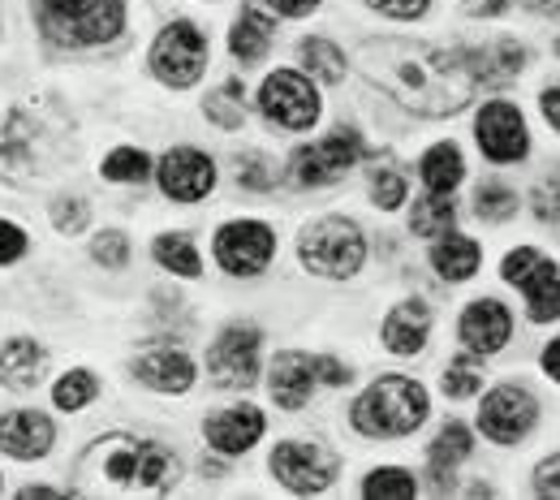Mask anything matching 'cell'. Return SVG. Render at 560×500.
<instances>
[{
	"mask_svg": "<svg viewBox=\"0 0 560 500\" xmlns=\"http://www.w3.org/2000/svg\"><path fill=\"white\" fill-rule=\"evenodd\" d=\"M453 224H457V208H453L448 195H427L410 212V233L415 237H444V233H453Z\"/></svg>",
	"mask_w": 560,
	"mask_h": 500,
	"instance_id": "4dcf8cb0",
	"label": "cell"
},
{
	"mask_svg": "<svg viewBox=\"0 0 560 500\" xmlns=\"http://www.w3.org/2000/svg\"><path fill=\"white\" fill-rule=\"evenodd\" d=\"M462 4H466V13H470V18H500L513 0H462Z\"/></svg>",
	"mask_w": 560,
	"mask_h": 500,
	"instance_id": "c3c4849f",
	"label": "cell"
},
{
	"mask_svg": "<svg viewBox=\"0 0 560 500\" xmlns=\"http://www.w3.org/2000/svg\"><path fill=\"white\" fill-rule=\"evenodd\" d=\"M298 259L315 277L346 281V277H353L362 268V259H366V237H362V229L353 220H346V216H324V220H315L302 233Z\"/></svg>",
	"mask_w": 560,
	"mask_h": 500,
	"instance_id": "5b68a950",
	"label": "cell"
},
{
	"mask_svg": "<svg viewBox=\"0 0 560 500\" xmlns=\"http://www.w3.org/2000/svg\"><path fill=\"white\" fill-rule=\"evenodd\" d=\"M362 73L393 95L401 108L419 113V117H453L462 113L475 91L479 78L470 73L466 53H448V48H431L415 39H380L362 48Z\"/></svg>",
	"mask_w": 560,
	"mask_h": 500,
	"instance_id": "6da1fadb",
	"label": "cell"
},
{
	"mask_svg": "<svg viewBox=\"0 0 560 500\" xmlns=\"http://www.w3.org/2000/svg\"><path fill=\"white\" fill-rule=\"evenodd\" d=\"M39 26L61 48H95L121 35L126 0H35Z\"/></svg>",
	"mask_w": 560,
	"mask_h": 500,
	"instance_id": "3957f363",
	"label": "cell"
},
{
	"mask_svg": "<svg viewBox=\"0 0 560 500\" xmlns=\"http://www.w3.org/2000/svg\"><path fill=\"white\" fill-rule=\"evenodd\" d=\"M479 264H483V246L475 242V237H462V233H444V237H435V246H431V268L444 277V281H470L475 272H479Z\"/></svg>",
	"mask_w": 560,
	"mask_h": 500,
	"instance_id": "d4e9b609",
	"label": "cell"
},
{
	"mask_svg": "<svg viewBox=\"0 0 560 500\" xmlns=\"http://www.w3.org/2000/svg\"><path fill=\"white\" fill-rule=\"evenodd\" d=\"M552 53H557V57H560V39H557V44H552Z\"/></svg>",
	"mask_w": 560,
	"mask_h": 500,
	"instance_id": "db71d44e",
	"label": "cell"
},
{
	"mask_svg": "<svg viewBox=\"0 0 560 500\" xmlns=\"http://www.w3.org/2000/svg\"><path fill=\"white\" fill-rule=\"evenodd\" d=\"M462 53H466V61H470V73H475L479 82H488V86L513 82L517 73L526 70V61H530V53H526L517 39H495L488 48H462Z\"/></svg>",
	"mask_w": 560,
	"mask_h": 500,
	"instance_id": "44dd1931",
	"label": "cell"
},
{
	"mask_svg": "<svg viewBox=\"0 0 560 500\" xmlns=\"http://www.w3.org/2000/svg\"><path fill=\"white\" fill-rule=\"evenodd\" d=\"M539 423V402L517 388V384H500L483 397V410H479V431L488 435L491 444H517L526 440Z\"/></svg>",
	"mask_w": 560,
	"mask_h": 500,
	"instance_id": "4fadbf2b",
	"label": "cell"
},
{
	"mask_svg": "<svg viewBox=\"0 0 560 500\" xmlns=\"http://www.w3.org/2000/svg\"><path fill=\"white\" fill-rule=\"evenodd\" d=\"M315 384H319V375H315V358L302 354V350H284V354H277L272 375H268V388H272V402H277L280 410L298 415V410L311 402Z\"/></svg>",
	"mask_w": 560,
	"mask_h": 500,
	"instance_id": "e0dca14e",
	"label": "cell"
},
{
	"mask_svg": "<svg viewBox=\"0 0 560 500\" xmlns=\"http://www.w3.org/2000/svg\"><path fill=\"white\" fill-rule=\"evenodd\" d=\"M431 415V397L419 380L410 375H380L350 410L353 431L371 435V440H397L419 431Z\"/></svg>",
	"mask_w": 560,
	"mask_h": 500,
	"instance_id": "7a4b0ae2",
	"label": "cell"
},
{
	"mask_svg": "<svg viewBox=\"0 0 560 500\" xmlns=\"http://www.w3.org/2000/svg\"><path fill=\"white\" fill-rule=\"evenodd\" d=\"M362 497L410 500V497H419V479H415L410 470H401V466H380V470H371V475L362 479Z\"/></svg>",
	"mask_w": 560,
	"mask_h": 500,
	"instance_id": "1f68e13d",
	"label": "cell"
},
{
	"mask_svg": "<svg viewBox=\"0 0 560 500\" xmlns=\"http://www.w3.org/2000/svg\"><path fill=\"white\" fill-rule=\"evenodd\" d=\"M91 255H95V264L121 272V268L130 264V237H126L121 229H108V233H100V237L91 242Z\"/></svg>",
	"mask_w": 560,
	"mask_h": 500,
	"instance_id": "f35d334b",
	"label": "cell"
},
{
	"mask_svg": "<svg viewBox=\"0 0 560 500\" xmlns=\"http://www.w3.org/2000/svg\"><path fill=\"white\" fill-rule=\"evenodd\" d=\"M18 497L22 500H52V497H66V492H57V488H22V492H18Z\"/></svg>",
	"mask_w": 560,
	"mask_h": 500,
	"instance_id": "f5cc1de1",
	"label": "cell"
},
{
	"mask_svg": "<svg viewBox=\"0 0 560 500\" xmlns=\"http://www.w3.org/2000/svg\"><path fill=\"white\" fill-rule=\"evenodd\" d=\"M259 328L229 324L208 350V371L220 388H250L259 380Z\"/></svg>",
	"mask_w": 560,
	"mask_h": 500,
	"instance_id": "8fae6325",
	"label": "cell"
},
{
	"mask_svg": "<svg viewBox=\"0 0 560 500\" xmlns=\"http://www.w3.org/2000/svg\"><path fill=\"white\" fill-rule=\"evenodd\" d=\"M237 186H246V190H272L277 186V164L268 155H259V151L237 155Z\"/></svg>",
	"mask_w": 560,
	"mask_h": 500,
	"instance_id": "74e56055",
	"label": "cell"
},
{
	"mask_svg": "<svg viewBox=\"0 0 560 500\" xmlns=\"http://www.w3.org/2000/svg\"><path fill=\"white\" fill-rule=\"evenodd\" d=\"M264 428L268 423H264V410L259 406H229V410L211 415L208 423H203V435H208V444L215 453L237 457V453H250L259 444Z\"/></svg>",
	"mask_w": 560,
	"mask_h": 500,
	"instance_id": "2e32d148",
	"label": "cell"
},
{
	"mask_svg": "<svg viewBox=\"0 0 560 500\" xmlns=\"http://www.w3.org/2000/svg\"><path fill=\"white\" fill-rule=\"evenodd\" d=\"M272 9H277L280 18H306V13H315L324 0H268Z\"/></svg>",
	"mask_w": 560,
	"mask_h": 500,
	"instance_id": "7dc6e473",
	"label": "cell"
},
{
	"mask_svg": "<svg viewBox=\"0 0 560 500\" xmlns=\"http://www.w3.org/2000/svg\"><path fill=\"white\" fill-rule=\"evenodd\" d=\"M539 259H544V255H539L535 246H517V251H509V255H504V264H500V277H504V286H522Z\"/></svg>",
	"mask_w": 560,
	"mask_h": 500,
	"instance_id": "ab89813d",
	"label": "cell"
},
{
	"mask_svg": "<svg viewBox=\"0 0 560 500\" xmlns=\"http://www.w3.org/2000/svg\"><path fill=\"white\" fill-rule=\"evenodd\" d=\"M26 255V233L13 220H0V264H18Z\"/></svg>",
	"mask_w": 560,
	"mask_h": 500,
	"instance_id": "ee69618b",
	"label": "cell"
},
{
	"mask_svg": "<svg viewBox=\"0 0 560 500\" xmlns=\"http://www.w3.org/2000/svg\"><path fill=\"white\" fill-rule=\"evenodd\" d=\"M475 453V435L466 423H444V428L435 431V444H431V479H435V492L444 497L448 488H453V466L457 462H466Z\"/></svg>",
	"mask_w": 560,
	"mask_h": 500,
	"instance_id": "603a6c76",
	"label": "cell"
},
{
	"mask_svg": "<svg viewBox=\"0 0 560 500\" xmlns=\"http://www.w3.org/2000/svg\"><path fill=\"white\" fill-rule=\"evenodd\" d=\"M419 177L422 186H427V195H453L462 186V177H466V160H462L457 143L431 147L419 160Z\"/></svg>",
	"mask_w": 560,
	"mask_h": 500,
	"instance_id": "4316f807",
	"label": "cell"
},
{
	"mask_svg": "<svg viewBox=\"0 0 560 500\" xmlns=\"http://www.w3.org/2000/svg\"><path fill=\"white\" fill-rule=\"evenodd\" d=\"M366 4L384 18H397V22H415L431 9V0H366Z\"/></svg>",
	"mask_w": 560,
	"mask_h": 500,
	"instance_id": "7bdbcfd3",
	"label": "cell"
},
{
	"mask_svg": "<svg viewBox=\"0 0 560 500\" xmlns=\"http://www.w3.org/2000/svg\"><path fill=\"white\" fill-rule=\"evenodd\" d=\"M100 173L108 182H121V186H142L151 177V160H147V151H139V147H117V151L104 155Z\"/></svg>",
	"mask_w": 560,
	"mask_h": 500,
	"instance_id": "836d02e7",
	"label": "cell"
},
{
	"mask_svg": "<svg viewBox=\"0 0 560 500\" xmlns=\"http://www.w3.org/2000/svg\"><path fill=\"white\" fill-rule=\"evenodd\" d=\"M535 492H539V497H560V453L544 457V462L535 466Z\"/></svg>",
	"mask_w": 560,
	"mask_h": 500,
	"instance_id": "f6af8a7d",
	"label": "cell"
},
{
	"mask_svg": "<svg viewBox=\"0 0 560 500\" xmlns=\"http://www.w3.org/2000/svg\"><path fill=\"white\" fill-rule=\"evenodd\" d=\"M530 204H535V216H539V220L560 224V168L535 186V199H530Z\"/></svg>",
	"mask_w": 560,
	"mask_h": 500,
	"instance_id": "60d3db41",
	"label": "cell"
},
{
	"mask_svg": "<svg viewBox=\"0 0 560 500\" xmlns=\"http://www.w3.org/2000/svg\"><path fill=\"white\" fill-rule=\"evenodd\" d=\"M268 466H272L280 488L293 492V497H319L337 479V457L328 449L311 444V440H284V444H277Z\"/></svg>",
	"mask_w": 560,
	"mask_h": 500,
	"instance_id": "9c48e42d",
	"label": "cell"
},
{
	"mask_svg": "<svg viewBox=\"0 0 560 500\" xmlns=\"http://www.w3.org/2000/svg\"><path fill=\"white\" fill-rule=\"evenodd\" d=\"M44 367H48L44 346L18 337V341H9V346L0 350V384L13 388V393H26V388H35V384L44 380Z\"/></svg>",
	"mask_w": 560,
	"mask_h": 500,
	"instance_id": "cb8c5ba5",
	"label": "cell"
},
{
	"mask_svg": "<svg viewBox=\"0 0 560 500\" xmlns=\"http://www.w3.org/2000/svg\"><path fill=\"white\" fill-rule=\"evenodd\" d=\"M315 375L324 380V384H332V388H341V384H350V367L346 362H337V358H315Z\"/></svg>",
	"mask_w": 560,
	"mask_h": 500,
	"instance_id": "bcb514c9",
	"label": "cell"
},
{
	"mask_svg": "<svg viewBox=\"0 0 560 500\" xmlns=\"http://www.w3.org/2000/svg\"><path fill=\"white\" fill-rule=\"evenodd\" d=\"M539 108H544L548 126H552V130H560V86H548V91L539 95Z\"/></svg>",
	"mask_w": 560,
	"mask_h": 500,
	"instance_id": "681fc988",
	"label": "cell"
},
{
	"mask_svg": "<svg viewBox=\"0 0 560 500\" xmlns=\"http://www.w3.org/2000/svg\"><path fill=\"white\" fill-rule=\"evenodd\" d=\"M406 190H410L406 173L384 155V164L371 168V199H375V208H380V212H397V208L406 204Z\"/></svg>",
	"mask_w": 560,
	"mask_h": 500,
	"instance_id": "d6a6232c",
	"label": "cell"
},
{
	"mask_svg": "<svg viewBox=\"0 0 560 500\" xmlns=\"http://www.w3.org/2000/svg\"><path fill=\"white\" fill-rule=\"evenodd\" d=\"M277 255V233L264 220H229L215 229V264L229 277H259Z\"/></svg>",
	"mask_w": 560,
	"mask_h": 500,
	"instance_id": "30bf717a",
	"label": "cell"
},
{
	"mask_svg": "<svg viewBox=\"0 0 560 500\" xmlns=\"http://www.w3.org/2000/svg\"><path fill=\"white\" fill-rule=\"evenodd\" d=\"M457 337L470 354H500L513 337V315L500 298H479L462 311V324H457Z\"/></svg>",
	"mask_w": 560,
	"mask_h": 500,
	"instance_id": "9a60e30c",
	"label": "cell"
},
{
	"mask_svg": "<svg viewBox=\"0 0 560 500\" xmlns=\"http://www.w3.org/2000/svg\"><path fill=\"white\" fill-rule=\"evenodd\" d=\"M475 143L491 164H517L530 155V130L517 104L509 100H491L483 113L475 117Z\"/></svg>",
	"mask_w": 560,
	"mask_h": 500,
	"instance_id": "7c38bea8",
	"label": "cell"
},
{
	"mask_svg": "<svg viewBox=\"0 0 560 500\" xmlns=\"http://www.w3.org/2000/svg\"><path fill=\"white\" fill-rule=\"evenodd\" d=\"M203 113L220 130H242V121H246V86H242V78H224L220 91L208 95Z\"/></svg>",
	"mask_w": 560,
	"mask_h": 500,
	"instance_id": "f546056e",
	"label": "cell"
},
{
	"mask_svg": "<svg viewBox=\"0 0 560 500\" xmlns=\"http://www.w3.org/2000/svg\"><path fill=\"white\" fill-rule=\"evenodd\" d=\"M475 212L488 224H504L509 216H517V190L504 186V182H483L475 190Z\"/></svg>",
	"mask_w": 560,
	"mask_h": 500,
	"instance_id": "d590c367",
	"label": "cell"
},
{
	"mask_svg": "<svg viewBox=\"0 0 560 500\" xmlns=\"http://www.w3.org/2000/svg\"><path fill=\"white\" fill-rule=\"evenodd\" d=\"M57 431H52V419L39 415V410H9L0 419V449L18 462H35V457H48Z\"/></svg>",
	"mask_w": 560,
	"mask_h": 500,
	"instance_id": "ac0fdd59",
	"label": "cell"
},
{
	"mask_svg": "<svg viewBox=\"0 0 560 500\" xmlns=\"http://www.w3.org/2000/svg\"><path fill=\"white\" fill-rule=\"evenodd\" d=\"M100 470L117 488H142V492H168L182 475L177 457L155 440H126L113 435L100 444Z\"/></svg>",
	"mask_w": 560,
	"mask_h": 500,
	"instance_id": "277c9868",
	"label": "cell"
},
{
	"mask_svg": "<svg viewBox=\"0 0 560 500\" xmlns=\"http://www.w3.org/2000/svg\"><path fill=\"white\" fill-rule=\"evenodd\" d=\"M517 289L526 293V315H530L535 324L560 319V268L552 259H539V264L530 268V277Z\"/></svg>",
	"mask_w": 560,
	"mask_h": 500,
	"instance_id": "484cf974",
	"label": "cell"
},
{
	"mask_svg": "<svg viewBox=\"0 0 560 500\" xmlns=\"http://www.w3.org/2000/svg\"><path fill=\"white\" fill-rule=\"evenodd\" d=\"M272 39H277V22L268 13H259V9H242L233 31H229V53L242 66H259L272 53Z\"/></svg>",
	"mask_w": 560,
	"mask_h": 500,
	"instance_id": "7402d4cb",
	"label": "cell"
},
{
	"mask_svg": "<svg viewBox=\"0 0 560 500\" xmlns=\"http://www.w3.org/2000/svg\"><path fill=\"white\" fill-rule=\"evenodd\" d=\"M86 204L82 199H61V204H52V224H57V233H82L86 229Z\"/></svg>",
	"mask_w": 560,
	"mask_h": 500,
	"instance_id": "b9f144b4",
	"label": "cell"
},
{
	"mask_svg": "<svg viewBox=\"0 0 560 500\" xmlns=\"http://www.w3.org/2000/svg\"><path fill=\"white\" fill-rule=\"evenodd\" d=\"M530 13H539V18H560V0H522Z\"/></svg>",
	"mask_w": 560,
	"mask_h": 500,
	"instance_id": "816d5d0a",
	"label": "cell"
},
{
	"mask_svg": "<svg viewBox=\"0 0 560 500\" xmlns=\"http://www.w3.org/2000/svg\"><path fill=\"white\" fill-rule=\"evenodd\" d=\"M135 375L139 384L155 388V393H186L195 384V362L182 350H168V346H155L135 362Z\"/></svg>",
	"mask_w": 560,
	"mask_h": 500,
	"instance_id": "ffe728a7",
	"label": "cell"
},
{
	"mask_svg": "<svg viewBox=\"0 0 560 500\" xmlns=\"http://www.w3.org/2000/svg\"><path fill=\"white\" fill-rule=\"evenodd\" d=\"M539 362H544L548 380H557V384H560V337H557V341H548V350H544V358H539Z\"/></svg>",
	"mask_w": 560,
	"mask_h": 500,
	"instance_id": "f907efd6",
	"label": "cell"
},
{
	"mask_svg": "<svg viewBox=\"0 0 560 500\" xmlns=\"http://www.w3.org/2000/svg\"><path fill=\"white\" fill-rule=\"evenodd\" d=\"M380 337H384V350L388 354H419L422 346H427V337H431V311H427V302H419V298L397 302L384 315Z\"/></svg>",
	"mask_w": 560,
	"mask_h": 500,
	"instance_id": "d6986e66",
	"label": "cell"
},
{
	"mask_svg": "<svg viewBox=\"0 0 560 500\" xmlns=\"http://www.w3.org/2000/svg\"><path fill=\"white\" fill-rule=\"evenodd\" d=\"M298 57H302V66L311 78H319V82H341L346 70H350V61H346V53L332 44V39H302L298 44Z\"/></svg>",
	"mask_w": 560,
	"mask_h": 500,
	"instance_id": "f1b7e54d",
	"label": "cell"
},
{
	"mask_svg": "<svg viewBox=\"0 0 560 500\" xmlns=\"http://www.w3.org/2000/svg\"><path fill=\"white\" fill-rule=\"evenodd\" d=\"M483 388V367L475 362V354H462L448 362V371H444V393L448 397H475Z\"/></svg>",
	"mask_w": 560,
	"mask_h": 500,
	"instance_id": "8d00e7d4",
	"label": "cell"
},
{
	"mask_svg": "<svg viewBox=\"0 0 560 500\" xmlns=\"http://www.w3.org/2000/svg\"><path fill=\"white\" fill-rule=\"evenodd\" d=\"M259 113L280 130H311L319 121L324 104H319V91L306 73L277 70L268 73L264 86H259Z\"/></svg>",
	"mask_w": 560,
	"mask_h": 500,
	"instance_id": "ba28073f",
	"label": "cell"
},
{
	"mask_svg": "<svg viewBox=\"0 0 560 500\" xmlns=\"http://www.w3.org/2000/svg\"><path fill=\"white\" fill-rule=\"evenodd\" d=\"M155 177H160L164 199H173V204H199V199H208L211 190H215V160H211L208 151H199V147H173L160 160Z\"/></svg>",
	"mask_w": 560,
	"mask_h": 500,
	"instance_id": "5bb4252c",
	"label": "cell"
},
{
	"mask_svg": "<svg viewBox=\"0 0 560 500\" xmlns=\"http://www.w3.org/2000/svg\"><path fill=\"white\" fill-rule=\"evenodd\" d=\"M151 255H155V264L164 272H177L186 281L203 277V259H199V251H195V242L186 233H160L155 246H151Z\"/></svg>",
	"mask_w": 560,
	"mask_h": 500,
	"instance_id": "83f0119b",
	"label": "cell"
},
{
	"mask_svg": "<svg viewBox=\"0 0 560 500\" xmlns=\"http://www.w3.org/2000/svg\"><path fill=\"white\" fill-rule=\"evenodd\" d=\"M208 35L195 26V22H173L160 31L155 48H151V70L164 86L182 91V86H195L203 70H208Z\"/></svg>",
	"mask_w": 560,
	"mask_h": 500,
	"instance_id": "52a82bcc",
	"label": "cell"
},
{
	"mask_svg": "<svg viewBox=\"0 0 560 500\" xmlns=\"http://www.w3.org/2000/svg\"><path fill=\"white\" fill-rule=\"evenodd\" d=\"M95 393H100V380H95L86 367H78V371H70V375H61V380H57L52 402H57V410L73 415V410L91 406V402H95Z\"/></svg>",
	"mask_w": 560,
	"mask_h": 500,
	"instance_id": "e575fe53",
	"label": "cell"
},
{
	"mask_svg": "<svg viewBox=\"0 0 560 500\" xmlns=\"http://www.w3.org/2000/svg\"><path fill=\"white\" fill-rule=\"evenodd\" d=\"M358 160H362V135H358L353 126H337L328 139L293 151L289 177H293V186H302V190L332 186V182H341V177L350 173Z\"/></svg>",
	"mask_w": 560,
	"mask_h": 500,
	"instance_id": "8992f818",
	"label": "cell"
}]
</instances>
